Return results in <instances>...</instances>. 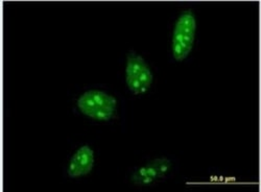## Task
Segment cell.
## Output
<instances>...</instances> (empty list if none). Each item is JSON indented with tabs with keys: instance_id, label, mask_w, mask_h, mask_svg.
<instances>
[{
	"instance_id": "3957f363",
	"label": "cell",
	"mask_w": 261,
	"mask_h": 192,
	"mask_svg": "<svg viewBox=\"0 0 261 192\" xmlns=\"http://www.w3.org/2000/svg\"><path fill=\"white\" fill-rule=\"evenodd\" d=\"M125 81L128 89L136 95L145 93L153 83V73L147 63L134 51L126 56Z\"/></svg>"
},
{
	"instance_id": "6da1fadb",
	"label": "cell",
	"mask_w": 261,
	"mask_h": 192,
	"mask_svg": "<svg viewBox=\"0 0 261 192\" xmlns=\"http://www.w3.org/2000/svg\"><path fill=\"white\" fill-rule=\"evenodd\" d=\"M77 108L85 116L96 121H109L116 113L117 100L103 91L90 90L79 97Z\"/></svg>"
},
{
	"instance_id": "277c9868",
	"label": "cell",
	"mask_w": 261,
	"mask_h": 192,
	"mask_svg": "<svg viewBox=\"0 0 261 192\" xmlns=\"http://www.w3.org/2000/svg\"><path fill=\"white\" fill-rule=\"evenodd\" d=\"M171 162L166 158L155 159L138 168L132 175V182L138 186H146L168 174Z\"/></svg>"
},
{
	"instance_id": "7a4b0ae2",
	"label": "cell",
	"mask_w": 261,
	"mask_h": 192,
	"mask_svg": "<svg viewBox=\"0 0 261 192\" xmlns=\"http://www.w3.org/2000/svg\"><path fill=\"white\" fill-rule=\"evenodd\" d=\"M197 20L191 10L183 12L178 18L172 34V56L176 61L185 60L194 43Z\"/></svg>"
},
{
	"instance_id": "5b68a950",
	"label": "cell",
	"mask_w": 261,
	"mask_h": 192,
	"mask_svg": "<svg viewBox=\"0 0 261 192\" xmlns=\"http://www.w3.org/2000/svg\"><path fill=\"white\" fill-rule=\"evenodd\" d=\"M94 166V152L89 145H83L73 154L68 165V176L80 178L91 173Z\"/></svg>"
}]
</instances>
